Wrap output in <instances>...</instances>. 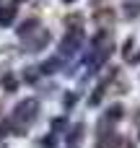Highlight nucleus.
<instances>
[{"mask_svg":"<svg viewBox=\"0 0 140 148\" xmlns=\"http://www.w3.org/2000/svg\"><path fill=\"white\" fill-rule=\"evenodd\" d=\"M10 18H13V8L3 10V13H0V26H3V23H10Z\"/></svg>","mask_w":140,"mask_h":148,"instance_id":"obj_2","label":"nucleus"},{"mask_svg":"<svg viewBox=\"0 0 140 148\" xmlns=\"http://www.w3.org/2000/svg\"><path fill=\"white\" fill-rule=\"evenodd\" d=\"M5 133H8V122H3V125H0V138H3Z\"/></svg>","mask_w":140,"mask_h":148,"instance_id":"obj_3","label":"nucleus"},{"mask_svg":"<svg viewBox=\"0 0 140 148\" xmlns=\"http://www.w3.org/2000/svg\"><path fill=\"white\" fill-rule=\"evenodd\" d=\"M36 109H39V107H36V101H34V99H26V101H21V104L16 107L13 120H16V122H29V120L36 114Z\"/></svg>","mask_w":140,"mask_h":148,"instance_id":"obj_1","label":"nucleus"}]
</instances>
